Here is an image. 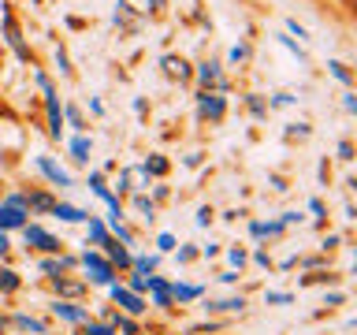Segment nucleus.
Segmentation results:
<instances>
[{
    "label": "nucleus",
    "instance_id": "f257e3e1",
    "mask_svg": "<svg viewBox=\"0 0 357 335\" xmlns=\"http://www.w3.org/2000/svg\"><path fill=\"white\" fill-rule=\"evenodd\" d=\"M15 228H26V198L23 194H12V198L0 201V231H15Z\"/></svg>",
    "mask_w": 357,
    "mask_h": 335
},
{
    "label": "nucleus",
    "instance_id": "f03ea898",
    "mask_svg": "<svg viewBox=\"0 0 357 335\" xmlns=\"http://www.w3.org/2000/svg\"><path fill=\"white\" fill-rule=\"evenodd\" d=\"M82 265H86V272H90L93 283H101V287H112L116 283V272H112V265L101 257V250H86Z\"/></svg>",
    "mask_w": 357,
    "mask_h": 335
},
{
    "label": "nucleus",
    "instance_id": "7ed1b4c3",
    "mask_svg": "<svg viewBox=\"0 0 357 335\" xmlns=\"http://www.w3.org/2000/svg\"><path fill=\"white\" fill-rule=\"evenodd\" d=\"M4 8V15H0V26H4V41L12 45V52L19 60H30V49H26V41H23V34H19V23H15V15L8 12V4H0Z\"/></svg>",
    "mask_w": 357,
    "mask_h": 335
},
{
    "label": "nucleus",
    "instance_id": "20e7f679",
    "mask_svg": "<svg viewBox=\"0 0 357 335\" xmlns=\"http://www.w3.org/2000/svg\"><path fill=\"white\" fill-rule=\"evenodd\" d=\"M198 79L205 90H212V93H227V79L220 75V60H201L198 63Z\"/></svg>",
    "mask_w": 357,
    "mask_h": 335
},
{
    "label": "nucleus",
    "instance_id": "39448f33",
    "mask_svg": "<svg viewBox=\"0 0 357 335\" xmlns=\"http://www.w3.org/2000/svg\"><path fill=\"white\" fill-rule=\"evenodd\" d=\"M223 112H227V101H223V97L220 93H212V90H201L198 93V116H201V120H223Z\"/></svg>",
    "mask_w": 357,
    "mask_h": 335
},
{
    "label": "nucleus",
    "instance_id": "423d86ee",
    "mask_svg": "<svg viewBox=\"0 0 357 335\" xmlns=\"http://www.w3.org/2000/svg\"><path fill=\"white\" fill-rule=\"evenodd\" d=\"M108 290H112V302H116V306L123 309V313H131V317H138V313H145V298H142V295H134L131 287H119V283H112Z\"/></svg>",
    "mask_w": 357,
    "mask_h": 335
},
{
    "label": "nucleus",
    "instance_id": "0eeeda50",
    "mask_svg": "<svg viewBox=\"0 0 357 335\" xmlns=\"http://www.w3.org/2000/svg\"><path fill=\"white\" fill-rule=\"evenodd\" d=\"M23 235H26V246H34V250H41V254H60V242L52 239L45 228H38V224H26Z\"/></svg>",
    "mask_w": 357,
    "mask_h": 335
},
{
    "label": "nucleus",
    "instance_id": "6e6552de",
    "mask_svg": "<svg viewBox=\"0 0 357 335\" xmlns=\"http://www.w3.org/2000/svg\"><path fill=\"white\" fill-rule=\"evenodd\" d=\"M38 168L41 171H45V179L52 182V187H71V176H68V171H63L60 164H56V160H49V157H38Z\"/></svg>",
    "mask_w": 357,
    "mask_h": 335
},
{
    "label": "nucleus",
    "instance_id": "1a4fd4ad",
    "mask_svg": "<svg viewBox=\"0 0 357 335\" xmlns=\"http://www.w3.org/2000/svg\"><path fill=\"white\" fill-rule=\"evenodd\" d=\"M160 68H164V75H168V79H179V82H190V63L187 60H182V56H171V52H168V56L164 60H160Z\"/></svg>",
    "mask_w": 357,
    "mask_h": 335
},
{
    "label": "nucleus",
    "instance_id": "9d476101",
    "mask_svg": "<svg viewBox=\"0 0 357 335\" xmlns=\"http://www.w3.org/2000/svg\"><path fill=\"white\" fill-rule=\"evenodd\" d=\"M149 290H153V306H171V302H175V298H171V283H164V279H160V276H149Z\"/></svg>",
    "mask_w": 357,
    "mask_h": 335
},
{
    "label": "nucleus",
    "instance_id": "9b49d317",
    "mask_svg": "<svg viewBox=\"0 0 357 335\" xmlns=\"http://www.w3.org/2000/svg\"><path fill=\"white\" fill-rule=\"evenodd\" d=\"M52 313H56V317H63V320H71V324H86V320H90V313L79 309V306H71V302H56V306H52Z\"/></svg>",
    "mask_w": 357,
    "mask_h": 335
},
{
    "label": "nucleus",
    "instance_id": "f8f14e48",
    "mask_svg": "<svg viewBox=\"0 0 357 335\" xmlns=\"http://www.w3.org/2000/svg\"><path fill=\"white\" fill-rule=\"evenodd\" d=\"M112 23H116V26H127V30H138V15L131 12V4H127V0H119V4H116Z\"/></svg>",
    "mask_w": 357,
    "mask_h": 335
},
{
    "label": "nucleus",
    "instance_id": "ddd939ff",
    "mask_svg": "<svg viewBox=\"0 0 357 335\" xmlns=\"http://www.w3.org/2000/svg\"><path fill=\"white\" fill-rule=\"evenodd\" d=\"M15 328H23V332H34V335H45L49 332V324L45 320H38V317H26V313H15L12 317Z\"/></svg>",
    "mask_w": 357,
    "mask_h": 335
},
{
    "label": "nucleus",
    "instance_id": "4468645a",
    "mask_svg": "<svg viewBox=\"0 0 357 335\" xmlns=\"http://www.w3.org/2000/svg\"><path fill=\"white\" fill-rule=\"evenodd\" d=\"M52 212H56L60 220H68V224H82V220H90V212L74 209V205H63V201H56V205H52Z\"/></svg>",
    "mask_w": 357,
    "mask_h": 335
},
{
    "label": "nucleus",
    "instance_id": "2eb2a0df",
    "mask_svg": "<svg viewBox=\"0 0 357 335\" xmlns=\"http://www.w3.org/2000/svg\"><path fill=\"white\" fill-rule=\"evenodd\" d=\"M90 153H93V142L86 134H74L71 138V157L79 160V164H86V160H90Z\"/></svg>",
    "mask_w": 357,
    "mask_h": 335
},
{
    "label": "nucleus",
    "instance_id": "dca6fc26",
    "mask_svg": "<svg viewBox=\"0 0 357 335\" xmlns=\"http://www.w3.org/2000/svg\"><path fill=\"white\" fill-rule=\"evenodd\" d=\"M74 265V257H49V261H41V272H45V276H52V279H56L60 272H68V268Z\"/></svg>",
    "mask_w": 357,
    "mask_h": 335
},
{
    "label": "nucleus",
    "instance_id": "f3484780",
    "mask_svg": "<svg viewBox=\"0 0 357 335\" xmlns=\"http://www.w3.org/2000/svg\"><path fill=\"white\" fill-rule=\"evenodd\" d=\"M101 246H104V250H108V257H112V261H116V265H123V268H127V265H131V254H127V246H119L116 239H104Z\"/></svg>",
    "mask_w": 357,
    "mask_h": 335
},
{
    "label": "nucleus",
    "instance_id": "a211bd4d",
    "mask_svg": "<svg viewBox=\"0 0 357 335\" xmlns=\"http://www.w3.org/2000/svg\"><path fill=\"white\" fill-rule=\"evenodd\" d=\"M242 306H246L242 298H223V302H209L205 309L209 313H242Z\"/></svg>",
    "mask_w": 357,
    "mask_h": 335
},
{
    "label": "nucleus",
    "instance_id": "6ab92c4d",
    "mask_svg": "<svg viewBox=\"0 0 357 335\" xmlns=\"http://www.w3.org/2000/svg\"><path fill=\"white\" fill-rule=\"evenodd\" d=\"M171 298L193 302V298H201V287H193V283H171Z\"/></svg>",
    "mask_w": 357,
    "mask_h": 335
},
{
    "label": "nucleus",
    "instance_id": "aec40b11",
    "mask_svg": "<svg viewBox=\"0 0 357 335\" xmlns=\"http://www.w3.org/2000/svg\"><path fill=\"white\" fill-rule=\"evenodd\" d=\"M142 171H145V176H168V160L160 157V153H153V157L142 164Z\"/></svg>",
    "mask_w": 357,
    "mask_h": 335
},
{
    "label": "nucleus",
    "instance_id": "412c9836",
    "mask_svg": "<svg viewBox=\"0 0 357 335\" xmlns=\"http://www.w3.org/2000/svg\"><path fill=\"white\" fill-rule=\"evenodd\" d=\"M131 265L138 268V276H153L157 265H160V257H131Z\"/></svg>",
    "mask_w": 357,
    "mask_h": 335
},
{
    "label": "nucleus",
    "instance_id": "4be33fe9",
    "mask_svg": "<svg viewBox=\"0 0 357 335\" xmlns=\"http://www.w3.org/2000/svg\"><path fill=\"white\" fill-rule=\"evenodd\" d=\"M283 231V224L272 220V224H250V235H257V239H264V235H279Z\"/></svg>",
    "mask_w": 357,
    "mask_h": 335
},
{
    "label": "nucleus",
    "instance_id": "5701e85b",
    "mask_svg": "<svg viewBox=\"0 0 357 335\" xmlns=\"http://www.w3.org/2000/svg\"><path fill=\"white\" fill-rule=\"evenodd\" d=\"M328 68H331V75H335V79H339L342 86H354V75H350V68H346L342 60H331Z\"/></svg>",
    "mask_w": 357,
    "mask_h": 335
},
{
    "label": "nucleus",
    "instance_id": "b1692460",
    "mask_svg": "<svg viewBox=\"0 0 357 335\" xmlns=\"http://www.w3.org/2000/svg\"><path fill=\"white\" fill-rule=\"evenodd\" d=\"M104 239H108V228H104L101 220H93V216H90V242H93V246H101Z\"/></svg>",
    "mask_w": 357,
    "mask_h": 335
},
{
    "label": "nucleus",
    "instance_id": "393cba45",
    "mask_svg": "<svg viewBox=\"0 0 357 335\" xmlns=\"http://www.w3.org/2000/svg\"><path fill=\"white\" fill-rule=\"evenodd\" d=\"M63 120H68V123L74 127V131H86V120H82V112H79L74 104H68V108H63Z\"/></svg>",
    "mask_w": 357,
    "mask_h": 335
},
{
    "label": "nucleus",
    "instance_id": "a878e982",
    "mask_svg": "<svg viewBox=\"0 0 357 335\" xmlns=\"http://www.w3.org/2000/svg\"><path fill=\"white\" fill-rule=\"evenodd\" d=\"M0 290H19V276L12 268H0Z\"/></svg>",
    "mask_w": 357,
    "mask_h": 335
},
{
    "label": "nucleus",
    "instance_id": "bb28decb",
    "mask_svg": "<svg viewBox=\"0 0 357 335\" xmlns=\"http://www.w3.org/2000/svg\"><path fill=\"white\" fill-rule=\"evenodd\" d=\"M79 335H112V324H97V320H86V328Z\"/></svg>",
    "mask_w": 357,
    "mask_h": 335
},
{
    "label": "nucleus",
    "instance_id": "cd10ccee",
    "mask_svg": "<svg viewBox=\"0 0 357 335\" xmlns=\"http://www.w3.org/2000/svg\"><path fill=\"white\" fill-rule=\"evenodd\" d=\"M30 205H34V209H45V212H52V205H56V201H52L49 194H34V198H26V209H30Z\"/></svg>",
    "mask_w": 357,
    "mask_h": 335
},
{
    "label": "nucleus",
    "instance_id": "c85d7f7f",
    "mask_svg": "<svg viewBox=\"0 0 357 335\" xmlns=\"http://www.w3.org/2000/svg\"><path fill=\"white\" fill-rule=\"evenodd\" d=\"M112 324H119V332H123V335H138V324H134L131 317H119V313H116Z\"/></svg>",
    "mask_w": 357,
    "mask_h": 335
},
{
    "label": "nucleus",
    "instance_id": "c756f323",
    "mask_svg": "<svg viewBox=\"0 0 357 335\" xmlns=\"http://www.w3.org/2000/svg\"><path fill=\"white\" fill-rule=\"evenodd\" d=\"M134 209H138V212H142V216H145V220H153V201H149V198H145V194H138V198H134Z\"/></svg>",
    "mask_w": 357,
    "mask_h": 335
},
{
    "label": "nucleus",
    "instance_id": "7c9ffc66",
    "mask_svg": "<svg viewBox=\"0 0 357 335\" xmlns=\"http://www.w3.org/2000/svg\"><path fill=\"white\" fill-rule=\"evenodd\" d=\"M250 112H253V116H268V104H264V97L250 93Z\"/></svg>",
    "mask_w": 357,
    "mask_h": 335
},
{
    "label": "nucleus",
    "instance_id": "2f4dec72",
    "mask_svg": "<svg viewBox=\"0 0 357 335\" xmlns=\"http://www.w3.org/2000/svg\"><path fill=\"white\" fill-rule=\"evenodd\" d=\"M157 250H160V254H171V250H175V235H168V231H164V235L157 239Z\"/></svg>",
    "mask_w": 357,
    "mask_h": 335
},
{
    "label": "nucleus",
    "instance_id": "473e14b6",
    "mask_svg": "<svg viewBox=\"0 0 357 335\" xmlns=\"http://www.w3.org/2000/svg\"><path fill=\"white\" fill-rule=\"evenodd\" d=\"M287 138H309V123H290L287 127Z\"/></svg>",
    "mask_w": 357,
    "mask_h": 335
},
{
    "label": "nucleus",
    "instance_id": "72a5a7b5",
    "mask_svg": "<svg viewBox=\"0 0 357 335\" xmlns=\"http://www.w3.org/2000/svg\"><path fill=\"white\" fill-rule=\"evenodd\" d=\"M287 104H294V97H290V93H276L272 101H268V108H287Z\"/></svg>",
    "mask_w": 357,
    "mask_h": 335
},
{
    "label": "nucleus",
    "instance_id": "f704fd0d",
    "mask_svg": "<svg viewBox=\"0 0 357 335\" xmlns=\"http://www.w3.org/2000/svg\"><path fill=\"white\" fill-rule=\"evenodd\" d=\"M287 30H290V34H298V41H306V38H309V34H306V26H301L298 19H287Z\"/></svg>",
    "mask_w": 357,
    "mask_h": 335
},
{
    "label": "nucleus",
    "instance_id": "c9c22d12",
    "mask_svg": "<svg viewBox=\"0 0 357 335\" xmlns=\"http://www.w3.org/2000/svg\"><path fill=\"white\" fill-rule=\"evenodd\" d=\"M56 290H63V295H79L82 287H79V283H68V279H60V276H56Z\"/></svg>",
    "mask_w": 357,
    "mask_h": 335
},
{
    "label": "nucleus",
    "instance_id": "e433bc0d",
    "mask_svg": "<svg viewBox=\"0 0 357 335\" xmlns=\"http://www.w3.org/2000/svg\"><path fill=\"white\" fill-rule=\"evenodd\" d=\"M246 56H250V45H235L231 49V63H242Z\"/></svg>",
    "mask_w": 357,
    "mask_h": 335
},
{
    "label": "nucleus",
    "instance_id": "4c0bfd02",
    "mask_svg": "<svg viewBox=\"0 0 357 335\" xmlns=\"http://www.w3.org/2000/svg\"><path fill=\"white\" fill-rule=\"evenodd\" d=\"M279 45H287V49H290V52H294V56H298V60H306V52H301V49H298V41H294V38H279Z\"/></svg>",
    "mask_w": 357,
    "mask_h": 335
},
{
    "label": "nucleus",
    "instance_id": "58836bf2",
    "mask_svg": "<svg viewBox=\"0 0 357 335\" xmlns=\"http://www.w3.org/2000/svg\"><path fill=\"white\" fill-rule=\"evenodd\" d=\"M56 63H60V75H71V63H68V52L56 49Z\"/></svg>",
    "mask_w": 357,
    "mask_h": 335
},
{
    "label": "nucleus",
    "instance_id": "ea45409f",
    "mask_svg": "<svg viewBox=\"0 0 357 335\" xmlns=\"http://www.w3.org/2000/svg\"><path fill=\"white\" fill-rule=\"evenodd\" d=\"M339 160H354V146L346 142V138H342V142H339Z\"/></svg>",
    "mask_w": 357,
    "mask_h": 335
},
{
    "label": "nucleus",
    "instance_id": "a19ab883",
    "mask_svg": "<svg viewBox=\"0 0 357 335\" xmlns=\"http://www.w3.org/2000/svg\"><path fill=\"white\" fill-rule=\"evenodd\" d=\"M342 108H346V112H357V97H354L350 90L342 93Z\"/></svg>",
    "mask_w": 357,
    "mask_h": 335
},
{
    "label": "nucleus",
    "instance_id": "79ce46f5",
    "mask_svg": "<svg viewBox=\"0 0 357 335\" xmlns=\"http://www.w3.org/2000/svg\"><path fill=\"white\" fill-rule=\"evenodd\" d=\"M268 302H272V306H287L290 295H283V290H272V295H268Z\"/></svg>",
    "mask_w": 357,
    "mask_h": 335
},
{
    "label": "nucleus",
    "instance_id": "37998d69",
    "mask_svg": "<svg viewBox=\"0 0 357 335\" xmlns=\"http://www.w3.org/2000/svg\"><path fill=\"white\" fill-rule=\"evenodd\" d=\"M227 257H231V265H235V268H242V265H246V254H242V250H231Z\"/></svg>",
    "mask_w": 357,
    "mask_h": 335
},
{
    "label": "nucleus",
    "instance_id": "c03bdc74",
    "mask_svg": "<svg viewBox=\"0 0 357 335\" xmlns=\"http://www.w3.org/2000/svg\"><path fill=\"white\" fill-rule=\"evenodd\" d=\"M193 257H198V250H193V246H182V250H179V261H193Z\"/></svg>",
    "mask_w": 357,
    "mask_h": 335
},
{
    "label": "nucleus",
    "instance_id": "a18cd8bd",
    "mask_svg": "<svg viewBox=\"0 0 357 335\" xmlns=\"http://www.w3.org/2000/svg\"><path fill=\"white\" fill-rule=\"evenodd\" d=\"M90 112H93V116H104V104L97 101V97H90Z\"/></svg>",
    "mask_w": 357,
    "mask_h": 335
},
{
    "label": "nucleus",
    "instance_id": "49530a36",
    "mask_svg": "<svg viewBox=\"0 0 357 335\" xmlns=\"http://www.w3.org/2000/svg\"><path fill=\"white\" fill-rule=\"evenodd\" d=\"M209 220H212V209H201V212H198V224L205 228V224H209Z\"/></svg>",
    "mask_w": 357,
    "mask_h": 335
},
{
    "label": "nucleus",
    "instance_id": "de8ad7c7",
    "mask_svg": "<svg viewBox=\"0 0 357 335\" xmlns=\"http://www.w3.org/2000/svg\"><path fill=\"white\" fill-rule=\"evenodd\" d=\"M8 250H12V242H8V235L0 231V254H8Z\"/></svg>",
    "mask_w": 357,
    "mask_h": 335
},
{
    "label": "nucleus",
    "instance_id": "09e8293b",
    "mask_svg": "<svg viewBox=\"0 0 357 335\" xmlns=\"http://www.w3.org/2000/svg\"><path fill=\"white\" fill-rule=\"evenodd\" d=\"M0 335H4V317H0Z\"/></svg>",
    "mask_w": 357,
    "mask_h": 335
}]
</instances>
